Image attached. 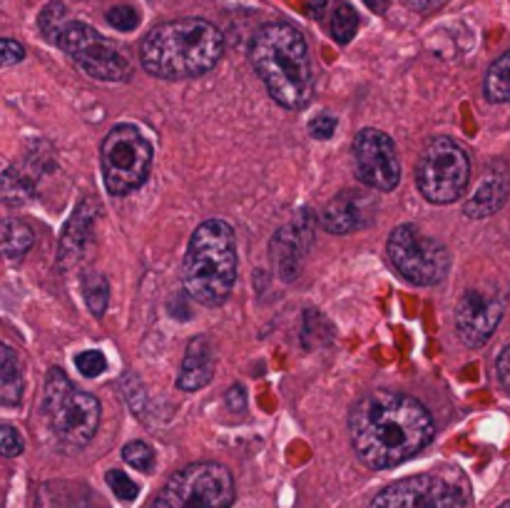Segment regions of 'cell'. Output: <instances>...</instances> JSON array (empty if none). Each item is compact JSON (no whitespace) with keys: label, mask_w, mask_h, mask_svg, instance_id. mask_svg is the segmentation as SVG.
Listing matches in <instances>:
<instances>
[{"label":"cell","mask_w":510,"mask_h":508,"mask_svg":"<svg viewBox=\"0 0 510 508\" xmlns=\"http://www.w3.org/2000/svg\"><path fill=\"white\" fill-rule=\"evenodd\" d=\"M436 424L424 404L401 391L379 389L361 396L349 414V437L368 469H393L433 441Z\"/></svg>","instance_id":"obj_1"},{"label":"cell","mask_w":510,"mask_h":508,"mask_svg":"<svg viewBox=\"0 0 510 508\" xmlns=\"http://www.w3.org/2000/svg\"><path fill=\"white\" fill-rule=\"evenodd\" d=\"M225 36L204 18H179L152 28L140 46V62L160 80H190L217 68Z\"/></svg>","instance_id":"obj_2"},{"label":"cell","mask_w":510,"mask_h":508,"mask_svg":"<svg viewBox=\"0 0 510 508\" xmlns=\"http://www.w3.org/2000/svg\"><path fill=\"white\" fill-rule=\"evenodd\" d=\"M250 62L274 103L286 110H304L311 103L314 71L308 46L294 25H261L250 43Z\"/></svg>","instance_id":"obj_3"},{"label":"cell","mask_w":510,"mask_h":508,"mask_svg":"<svg viewBox=\"0 0 510 508\" xmlns=\"http://www.w3.org/2000/svg\"><path fill=\"white\" fill-rule=\"evenodd\" d=\"M237 282V237L225 220H207L190 237L182 284L204 307L225 304Z\"/></svg>","instance_id":"obj_4"},{"label":"cell","mask_w":510,"mask_h":508,"mask_svg":"<svg viewBox=\"0 0 510 508\" xmlns=\"http://www.w3.org/2000/svg\"><path fill=\"white\" fill-rule=\"evenodd\" d=\"M43 412L60 444L70 449H83L85 444L95 438L100 426V402L93 394L75 389L70 379L60 369H50Z\"/></svg>","instance_id":"obj_5"},{"label":"cell","mask_w":510,"mask_h":508,"mask_svg":"<svg viewBox=\"0 0 510 508\" xmlns=\"http://www.w3.org/2000/svg\"><path fill=\"white\" fill-rule=\"evenodd\" d=\"M103 182L110 195L122 197L143 187L152 167V145L130 122L115 125L100 145Z\"/></svg>","instance_id":"obj_6"},{"label":"cell","mask_w":510,"mask_h":508,"mask_svg":"<svg viewBox=\"0 0 510 508\" xmlns=\"http://www.w3.org/2000/svg\"><path fill=\"white\" fill-rule=\"evenodd\" d=\"M234 476L222 463L202 462L179 469L154 496L150 508H229Z\"/></svg>","instance_id":"obj_7"},{"label":"cell","mask_w":510,"mask_h":508,"mask_svg":"<svg viewBox=\"0 0 510 508\" xmlns=\"http://www.w3.org/2000/svg\"><path fill=\"white\" fill-rule=\"evenodd\" d=\"M471 182V160L458 142L433 137L415 162V185L431 204H451Z\"/></svg>","instance_id":"obj_8"},{"label":"cell","mask_w":510,"mask_h":508,"mask_svg":"<svg viewBox=\"0 0 510 508\" xmlns=\"http://www.w3.org/2000/svg\"><path fill=\"white\" fill-rule=\"evenodd\" d=\"M386 252L393 270L415 287H433L443 282V277L451 270V254L446 245L424 235L414 225L396 227L389 237Z\"/></svg>","instance_id":"obj_9"},{"label":"cell","mask_w":510,"mask_h":508,"mask_svg":"<svg viewBox=\"0 0 510 508\" xmlns=\"http://www.w3.org/2000/svg\"><path fill=\"white\" fill-rule=\"evenodd\" d=\"M55 46L95 80L119 83L132 75V65L119 53V47L83 21H68Z\"/></svg>","instance_id":"obj_10"},{"label":"cell","mask_w":510,"mask_h":508,"mask_svg":"<svg viewBox=\"0 0 510 508\" xmlns=\"http://www.w3.org/2000/svg\"><path fill=\"white\" fill-rule=\"evenodd\" d=\"M371 508H468L461 486L439 473H418L386 486L371 501Z\"/></svg>","instance_id":"obj_11"},{"label":"cell","mask_w":510,"mask_h":508,"mask_svg":"<svg viewBox=\"0 0 510 508\" xmlns=\"http://www.w3.org/2000/svg\"><path fill=\"white\" fill-rule=\"evenodd\" d=\"M354 165H357V178L368 189L376 192H391L401 182V160L393 140L386 132L364 128L354 137Z\"/></svg>","instance_id":"obj_12"},{"label":"cell","mask_w":510,"mask_h":508,"mask_svg":"<svg viewBox=\"0 0 510 508\" xmlns=\"http://www.w3.org/2000/svg\"><path fill=\"white\" fill-rule=\"evenodd\" d=\"M506 312V296L496 287H471L456 304V329L465 346L481 349L490 342Z\"/></svg>","instance_id":"obj_13"},{"label":"cell","mask_w":510,"mask_h":508,"mask_svg":"<svg viewBox=\"0 0 510 508\" xmlns=\"http://www.w3.org/2000/svg\"><path fill=\"white\" fill-rule=\"evenodd\" d=\"M379 202L361 189H346L321 210V227L329 235H351L374 222Z\"/></svg>","instance_id":"obj_14"},{"label":"cell","mask_w":510,"mask_h":508,"mask_svg":"<svg viewBox=\"0 0 510 508\" xmlns=\"http://www.w3.org/2000/svg\"><path fill=\"white\" fill-rule=\"evenodd\" d=\"M510 195V175L508 167L493 165L486 172V178L478 182L475 192L465 200L463 204V212L468 214L471 220H486L498 212L500 207L506 204Z\"/></svg>","instance_id":"obj_15"},{"label":"cell","mask_w":510,"mask_h":508,"mask_svg":"<svg viewBox=\"0 0 510 508\" xmlns=\"http://www.w3.org/2000/svg\"><path fill=\"white\" fill-rule=\"evenodd\" d=\"M308 15L326 25L329 36L339 46L351 43L361 25L357 8L349 0H308Z\"/></svg>","instance_id":"obj_16"},{"label":"cell","mask_w":510,"mask_h":508,"mask_svg":"<svg viewBox=\"0 0 510 508\" xmlns=\"http://www.w3.org/2000/svg\"><path fill=\"white\" fill-rule=\"evenodd\" d=\"M308 229L301 222L286 225L279 229L272 239V257L274 267L284 282H292L301 272V257L307 252Z\"/></svg>","instance_id":"obj_17"},{"label":"cell","mask_w":510,"mask_h":508,"mask_svg":"<svg viewBox=\"0 0 510 508\" xmlns=\"http://www.w3.org/2000/svg\"><path fill=\"white\" fill-rule=\"evenodd\" d=\"M214 377V349L207 337H194L187 344L177 374L179 391H197L207 387Z\"/></svg>","instance_id":"obj_18"},{"label":"cell","mask_w":510,"mask_h":508,"mask_svg":"<svg viewBox=\"0 0 510 508\" xmlns=\"http://www.w3.org/2000/svg\"><path fill=\"white\" fill-rule=\"evenodd\" d=\"M23 399V369L8 344L0 346V402L3 406H18Z\"/></svg>","instance_id":"obj_19"},{"label":"cell","mask_w":510,"mask_h":508,"mask_svg":"<svg viewBox=\"0 0 510 508\" xmlns=\"http://www.w3.org/2000/svg\"><path fill=\"white\" fill-rule=\"evenodd\" d=\"M95 202L87 200L83 202L75 214H72V220L68 222L65 227V235H62V245H60V257H75L80 249H83V242L87 232H90V225H93V217H95Z\"/></svg>","instance_id":"obj_20"},{"label":"cell","mask_w":510,"mask_h":508,"mask_svg":"<svg viewBox=\"0 0 510 508\" xmlns=\"http://www.w3.org/2000/svg\"><path fill=\"white\" fill-rule=\"evenodd\" d=\"M488 103H510V50L490 62L483 80Z\"/></svg>","instance_id":"obj_21"},{"label":"cell","mask_w":510,"mask_h":508,"mask_svg":"<svg viewBox=\"0 0 510 508\" xmlns=\"http://www.w3.org/2000/svg\"><path fill=\"white\" fill-rule=\"evenodd\" d=\"M33 239H36V235L23 220H15V217L3 220V252L8 260L23 257L25 252L33 247Z\"/></svg>","instance_id":"obj_22"},{"label":"cell","mask_w":510,"mask_h":508,"mask_svg":"<svg viewBox=\"0 0 510 508\" xmlns=\"http://www.w3.org/2000/svg\"><path fill=\"white\" fill-rule=\"evenodd\" d=\"M68 21H70V15H68L65 3L53 0V3H48V5L43 8V12L37 15V28H40L43 37L55 46V43H58L60 33H62V28L68 25Z\"/></svg>","instance_id":"obj_23"},{"label":"cell","mask_w":510,"mask_h":508,"mask_svg":"<svg viewBox=\"0 0 510 508\" xmlns=\"http://www.w3.org/2000/svg\"><path fill=\"white\" fill-rule=\"evenodd\" d=\"M83 295L85 302L90 312L95 317H103L107 309V302H110V284L103 274L97 272H85L83 274Z\"/></svg>","instance_id":"obj_24"},{"label":"cell","mask_w":510,"mask_h":508,"mask_svg":"<svg viewBox=\"0 0 510 508\" xmlns=\"http://www.w3.org/2000/svg\"><path fill=\"white\" fill-rule=\"evenodd\" d=\"M33 197V187L21 178L12 167H5L3 172V202L11 204V207H21L25 202H30Z\"/></svg>","instance_id":"obj_25"},{"label":"cell","mask_w":510,"mask_h":508,"mask_svg":"<svg viewBox=\"0 0 510 508\" xmlns=\"http://www.w3.org/2000/svg\"><path fill=\"white\" fill-rule=\"evenodd\" d=\"M105 21L119 33H132L140 25V11L130 3H119L105 12Z\"/></svg>","instance_id":"obj_26"},{"label":"cell","mask_w":510,"mask_h":508,"mask_svg":"<svg viewBox=\"0 0 510 508\" xmlns=\"http://www.w3.org/2000/svg\"><path fill=\"white\" fill-rule=\"evenodd\" d=\"M122 459L128 466L137 469V471H152L154 466V451L144 444V441H130L122 449Z\"/></svg>","instance_id":"obj_27"},{"label":"cell","mask_w":510,"mask_h":508,"mask_svg":"<svg viewBox=\"0 0 510 508\" xmlns=\"http://www.w3.org/2000/svg\"><path fill=\"white\" fill-rule=\"evenodd\" d=\"M107 486H110V491L119 498V501H125V504H130L135 498L140 496V486L132 481L130 476L125 471H118V469H112V471H107Z\"/></svg>","instance_id":"obj_28"},{"label":"cell","mask_w":510,"mask_h":508,"mask_svg":"<svg viewBox=\"0 0 510 508\" xmlns=\"http://www.w3.org/2000/svg\"><path fill=\"white\" fill-rule=\"evenodd\" d=\"M75 367H78V371H80L83 377L95 379L107 369V359L103 352H97V349H87V352H83V354L75 356Z\"/></svg>","instance_id":"obj_29"},{"label":"cell","mask_w":510,"mask_h":508,"mask_svg":"<svg viewBox=\"0 0 510 508\" xmlns=\"http://www.w3.org/2000/svg\"><path fill=\"white\" fill-rule=\"evenodd\" d=\"M0 449H3V456H8V459H15V456L23 454V437L11 424L0 426Z\"/></svg>","instance_id":"obj_30"},{"label":"cell","mask_w":510,"mask_h":508,"mask_svg":"<svg viewBox=\"0 0 510 508\" xmlns=\"http://www.w3.org/2000/svg\"><path fill=\"white\" fill-rule=\"evenodd\" d=\"M336 128H339V120L333 118L332 112H321L317 118L308 120V135L314 140H329Z\"/></svg>","instance_id":"obj_31"},{"label":"cell","mask_w":510,"mask_h":508,"mask_svg":"<svg viewBox=\"0 0 510 508\" xmlns=\"http://www.w3.org/2000/svg\"><path fill=\"white\" fill-rule=\"evenodd\" d=\"M23 58L25 47L18 40H12V37H3L0 40V62H3V68H11V65L21 62Z\"/></svg>","instance_id":"obj_32"},{"label":"cell","mask_w":510,"mask_h":508,"mask_svg":"<svg viewBox=\"0 0 510 508\" xmlns=\"http://www.w3.org/2000/svg\"><path fill=\"white\" fill-rule=\"evenodd\" d=\"M496 377H498L500 387L510 394V344L496 359Z\"/></svg>","instance_id":"obj_33"},{"label":"cell","mask_w":510,"mask_h":508,"mask_svg":"<svg viewBox=\"0 0 510 508\" xmlns=\"http://www.w3.org/2000/svg\"><path fill=\"white\" fill-rule=\"evenodd\" d=\"M364 5L371 12H376V15H383V12L389 11V0H364Z\"/></svg>","instance_id":"obj_34"},{"label":"cell","mask_w":510,"mask_h":508,"mask_svg":"<svg viewBox=\"0 0 510 508\" xmlns=\"http://www.w3.org/2000/svg\"><path fill=\"white\" fill-rule=\"evenodd\" d=\"M498 508H510V501H506V504H500Z\"/></svg>","instance_id":"obj_35"}]
</instances>
